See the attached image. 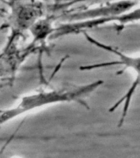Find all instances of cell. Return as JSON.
Instances as JSON below:
<instances>
[{
	"instance_id": "obj_1",
	"label": "cell",
	"mask_w": 140,
	"mask_h": 158,
	"mask_svg": "<svg viewBox=\"0 0 140 158\" xmlns=\"http://www.w3.org/2000/svg\"><path fill=\"white\" fill-rule=\"evenodd\" d=\"M103 82L98 80L85 85H73L26 95L13 107L0 110V127L15 118L45 106L69 102H76L86 106V97L90 96Z\"/></svg>"
},
{
	"instance_id": "obj_2",
	"label": "cell",
	"mask_w": 140,
	"mask_h": 158,
	"mask_svg": "<svg viewBox=\"0 0 140 158\" xmlns=\"http://www.w3.org/2000/svg\"><path fill=\"white\" fill-rule=\"evenodd\" d=\"M138 20H139V8L138 7L137 9L130 11L117 17L97 18V19L85 20L80 22H65L63 24L59 25L57 27H53V31L50 35L49 38L51 40H54L68 35L78 34L80 32L86 31L87 29H92L109 22H118L121 26H125L128 23L138 22Z\"/></svg>"
},
{
	"instance_id": "obj_3",
	"label": "cell",
	"mask_w": 140,
	"mask_h": 158,
	"mask_svg": "<svg viewBox=\"0 0 140 158\" xmlns=\"http://www.w3.org/2000/svg\"><path fill=\"white\" fill-rule=\"evenodd\" d=\"M137 4L138 1L116 0L114 2H107V4L102 5L100 7H93L81 12L68 13L64 16L63 19L64 21H66V22H75L97 18L117 17L130 12Z\"/></svg>"
},
{
	"instance_id": "obj_4",
	"label": "cell",
	"mask_w": 140,
	"mask_h": 158,
	"mask_svg": "<svg viewBox=\"0 0 140 158\" xmlns=\"http://www.w3.org/2000/svg\"><path fill=\"white\" fill-rule=\"evenodd\" d=\"M119 66L124 67L121 73L126 69H131L136 76H139V69H140V57L138 56H130L128 54H125L124 52H120V54L118 56V59L115 61L110 62H103L99 64H89V65H84L80 68V70L82 71H91L98 69H103L111 66Z\"/></svg>"
},
{
	"instance_id": "obj_5",
	"label": "cell",
	"mask_w": 140,
	"mask_h": 158,
	"mask_svg": "<svg viewBox=\"0 0 140 158\" xmlns=\"http://www.w3.org/2000/svg\"><path fill=\"white\" fill-rule=\"evenodd\" d=\"M88 1H96V2H99V1H111V0H70L66 4L71 5V4H75L77 2H88Z\"/></svg>"
}]
</instances>
